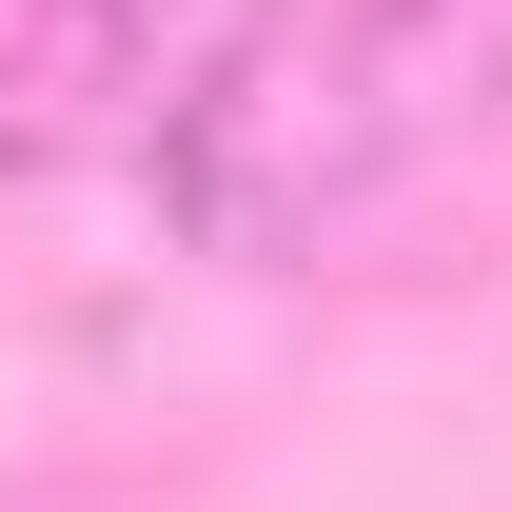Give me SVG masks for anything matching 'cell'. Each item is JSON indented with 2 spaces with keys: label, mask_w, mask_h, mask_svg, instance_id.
Returning a JSON list of instances; mask_svg holds the SVG:
<instances>
[{
  "label": "cell",
  "mask_w": 512,
  "mask_h": 512,
  "mask_svg": "<svg viewBox=\"0 0 512 512\" xmlns=\"http://www.w3.org/2000/svg\"><path fill=\"white\" fill-rule=\"evenodd\" d=\"M138 178H158V217H178L197 256H316V237H355V217L414 178V138H394V99H375L355 40H296V20H276Z\"/></svg>",
  "instance_id": "1"
},
{
  "label": "cell",
  "mask_w": 512,
  "mask_h": 512,
  "mask_svg": "<svg viewBox=\"0 0 512 512\" xmlns=\"http://www.w3.org/2000/svg\"><path fill=\"white\" fill-rule=\"evenodd\" d=\"M256 40H276V0H20L0 20V178L158 158Z\"/></svg>",
  "instance_id": "2"
},
{
  "label": "cell",
  "mask_w": 512,
  "mask_h": 512,
  "mask_svg": "<svg viewBox=\"0 0 512 512\" xmlns=\"http://www.w3.org/2000/svg\"><path fill=\"white\" fill-rule=\"evenodd\" d=\"M355 60H375V99H394V138L434 158V138H473V119H512V0H394V20H355Z\"/></svg>",
  "instance_id": "3"
},
{
  "label": "cell",
  "mask_w": 512,
  "mask_h": 512,
  "mask_svg": "<svg viewBox=\"0 0 512 512\" xmlns=\"http://www.w3.org/2000/svg\"><path fill=\"white\" fill-rule=\"evenodd\" d=\"M276 20H296V40H355V20H394V0H276Z\"/></svg>",
  "instance_id": "4"
}]
</instances>
